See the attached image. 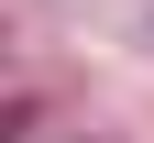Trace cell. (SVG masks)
Listing matches in <instances>:
<instances>
[{
    "mask_svg": "<svg viewBox=\"0 0 154 143\" xmlns=\"http://www.w3.org/2000/svg\"><path fill=\"white\" fill-rule=\"evenodd\" d=\"M11 132H22V110H0V143H11Z\"/></svg>",
    "mask_w": 154,
    "mask_h": 143,
    "instance_id": "obj_1",
    "label": "cell"
}]
</instances>
